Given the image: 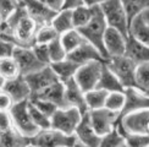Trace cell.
Returning <instances> with one entry per match:
<instances>
[{"label": "cell", "instance_id": "39", "mask_svg": "<svg viewBox=\"0 0 149 147\" xmlns=\"http://www.w3.org/2000/svg\"><path fill=\"white\" fill-rule=\"evenodd\" d=\"M29 101H31V103H33L42 113H44L45 115H48L49 118H52V115L56 112V109H58V107L54 106L53 103L48 102L45 99H42V98L32 97V98H29Z\"/></svg>", "mask_w": 149, "mask_h": 147}, {"label": "cell", "instance_id": "48", "mask_svg": "<svg viewBox=\"0 0 149 147\" xmlns=\"http://www.w3.org/2000/svg\"><path fill=\"white\" fill-rule=\"evenodd\" d=\"M72 147H87V146H84V145H82V144H79V142H76Z\"/></svg>", "mask_w": 149, "mask_h": 147}, {"label": "cell", "instance_id": "31", "mask_svg": "<svg viewBox=\"0 0 149 147\" xmlns=\"http://www.w3.org/2000/svg\"><path fill=\"white\" fill-rule=\"evenodd\" d=\"M18 75H21V74H20V70H18V65L14 58L10 57V58L0 59V76L5 81L6 80L15 78Z\"/></svg>", "mask_w": 149, "mask_h": 147}, {"label": "cell", "instance_id": "29", "mask_svg": "<svg viewBox=\"0 0 149 147\" xmlns=\"http://www.w3.org/2000/svg\"><path fill=\"white\" fill-rule=\"evenodd\" d=\"M121 3L127 12L130 23L136 16L149 9V0H121Z\"/></svg>", "mask_w": 149, "mask_h": 147}, {"label": "cell", "instance_id": "7", "mask_svg": "<svg viewBox=\"0 0 149 147\" xmlns=\"http://www.w3.org/2000/svg\"><path fill=\"white\" fill-rule=\"evenodd\" d=\"M9 113L12 120V125L22 135L31 139L33 135L38 132L39 129L33 124L32 119H31L29 110H28V101L14 103L11 106Z\"/></svg>", "mask_w": 149, "mask_h": 147}, {"label": "cell", "instance_id": "18", "mask_svg": "<svg viewBox=\"0 0 149 147\" xmlns=\"http://www.w3.org/2000/svg\"><path fill=\"white\" fill-rule=\"evenodd\" d=\"M126 103L120 115L136 112V110L149 109V96L144 91H141L136 87H130L125 90Z\"/></svg>", "mask_w": 149, "mask_h": 147}, {"label": "cell", "instance_id": "35", "mask_svg": "<svg viewBox=\"0 0 149 147\" xmlns=\"http://www.w3.org/2000/svg\"><path fill=\"white\" fill-rule=\"evenodd\" d=\"M123 142H125L123 135L115 127L113 131L100 137L98 147H120Z\"/></svg>", "mask_w": 149, "mask_h": 147}, {"label": "cell", "instance_id": "37", "mask_svg": "<svg viewBox=\"0 0 149 147\" xmlns=\"http://www.w3.org/2000/svg\"><path fill=\"white\" fill-rule=\"evenodd\" d=\"M22 5L21 0H0V16L5 21Z\"/></svg>", "mask_w": 149, "mask_h": 147}, {"label": "cell", "instance_id": "20", "mask_svg": "<svg viewBox=\"0 0 149 147\" xmlns=\"http://www.w3.org/2000/svg\"><path fill=\"white\" fill-rule=\"evenodd\" d=\"M125 55H127L130 59H132L137 65L149 63V47L142 44V43L137 42L132 37L128 36Z\"/></svg>", "mask_w": 149, "mask_h": 147}, {"label": "cell", "instance_id": "3", "mask_svg": "<svg viewBox=\"0 0 149 147\" xmlns=\"http://www.w3.org/2000/svg\"><path fill=\"white\" fill-rule=\"evenodd\" d=\"M100 10L108 27L117 29L125 36H128L130 21L121 0H108L100 5Z\"/></svg>", "mask_w": 149, "mask_h": 147}, {"label": "cell", "instance_id": "43", "mask_svg": "<svg viewBox=\"0 0 149 147\" xmlns=\"http://www.w3.org/2000/svg\"><path fill=\"white\" fill-rule=\"evenodd\" d=\"M12 120L9 112H0V132L9 130L12 127Z\"/></svg>", "mask_w": 149, "mask_h": 147}, {"label": "cell", "instance_id": "15", "mask_svg": "<svg viewBox=\"0 0 149 147\" xmlns=\"http://www.w3.org/2000/svg\"><path fill=\"white\" fill-rule=\"evenodd\" d=\"M74 137H76L77 142L87 147H98L102 136H99V134L93 127L88 112L82 115V119L74 130Z\"/></svg>", "mask_w": 149, "mask_h": 147}, {"label": "cell", "instance_id": "40", "mask_svg": "<svg viewBox=\"0 0 149 147\" xmlns=\"http://www.w3.org/2000/svg\"><path fill=\"white\" fill-rule=\"evenodd\" d=\"M32 49H33L37 59H38L43 65H50L48 44H39V43H36V44L32 47Z\"/></svg>", "mask_w": 149, "mask_h": 147}, {"label": "cell", "instance_id": "24", "mask_svg": "<svg viewBox=\"0 0 149 147\" xmlns=\"http://www.w3.org/2000/svg\"><path fill=\"white\" fill-rule=\"evenodd\" d=\"M50 66L60 81H66V80L74 77L76 71L79 67V65H77L74 61H72L69 58H65L60 61H56V63H53L50 64Z\"/></svg>", "mask_w": 149, "mask_h": 147}, {"label": "cell", "instance_id": "12", "mask_svg": "<svg viewBox=\"0 0 149 147\" xmlns=\"http://www.w3.org/2000/svg\"><path fill=\"white\" fill-rule=\"evenodd\" d=\"M128 36L119 32L117 29L108 27L104 34V49L107 54V59L111 57H120L125 55Z\"/></svg>", "mask_w": 149, "mask_h": 147}, {"label": "cell", "instance_id": "5", "mask_svg": "<svg viewBox=\"0 0 149 147\" xmlns=\"http://www.w3.org/2000/svg\"><path fill=\"white\" fill-rule=\"evenodd\" d=\"M82 115L77 108L73 107L58 108L50 118V127L67 135H74V130L82 119Z\"/></svg>", "mask_w": 149, "mask_h": 147}, {"label": "cell", "instance_id": "6", "mask_svg": "<svg viewBox=\"0 0 149 147\" xmlns=\"http://www.w3.org/2000/svg\"><path fill=\"white\" fill-rule=\"evenodd\" d=\"M148 123H149V109L136 110V112L120 115L116 129L123 136L126 134H148L147 131Z\"/></svg>", "mask_w": 149, "mask_h": 147}, {"label": "cell", "instance_id": "41", "mask_svg": "<svg viewBox=\"0 0 149 147\" xmlns=\"http://www.w3.org/2000/svg\"><path fill=\"white\" fill-rule=\"evenodd\" d=\"M15 48H16V46L11 41L0 36V59L12 57Z\"/></svg>", "mask_w": 149, "mask_h": 147}, {"label": "cell", "instance_id": "4", "mask_svg": "<svg viewBox=\"0 0 149 147\" xmlns=\"http://www.w3.org/2000/svg\"><path fill=\"white\" fill-rule=\"evenodd\" d=\"M29 142L37 147H72L77 142L74 135L64 134L56 129H40L29 139Z\"/></svg>", "mask_w": 149, "mask_h": 147}, {"label": "cell", "instance_id": "33", "mask_svg": "<svg viewBox=\"0 0 149 147\" xmlns=\"http://www.w3.org/2000/svg\"><path fill=\"white\" fill-rule=\"evenodd\" d=\"M28 110H29V115L32 119L33 124L40 130V129H48L50 127V118L44 113H42L40 110L37 108L33 103H31L28 99Z\"/></svg>", "mask_w": 149, "mask_h": 147}, {"label": "cell", "instance_id": "53", "mask_svg": "<svg viewBox=\"0 0 149 147\" xmlns=\"http://www.w3.org/2000/svg\"><path fill=\"white\" fill-rule=\"evenodd\" d=\"M146 93H147V94L149 96V90H148V91H146Z\"/></svg>", "mask_w": 149, "mask_h": 147}, {"label": "cell", "instance_id": "50", "mask_svg": "<svg viewBox=\"0 0 149 147\" xmlns=\"http://www.w3.org/2000/svg\"><path fill=\"white\" fill-rule=\"evenodd\" d=\"M3 18H1V16H0V31H1V27H3Z\"/></svg>", "mask_w": 149, "mask_h": 147}, {"label": "cell", "instance_id": "38", "mask_svg": "<svg viewBox=\"0 0 149 147\" xmlns=\"http://www.w3.org/2000/svg\"><path fill=\"white\" fill-rule=\"evenodd\" d=\"M125 142L130 147H147L149 146V135L148 134H126Z\"/></svg>", "mask_w": 149, "mask_h": 147}, {"label": "cell", "instance_id": "49", "mask_svg": "<svg viewBox=\"0 0 149 147\" xmlns=\"http://www.w3.org/2000/svg\"><path fill=\"white\" fill-rule=\"evenodd\" d=\"M4 82H5V80L1 77V76H0V88H1L3 87V85H4Z\"/></svg>", "mask_w": 149, "mask_h": 147}, {"label": "cell", "instance_id": "51", "mask_svg": "<svg viewBox=\"0 0 149 147\" xmlns=\"http://www.w3.org/2000/svg\"><path fill=\"white\" fill-rule=\"evenodd\" d=\"M120 147H130V146H128V145H127L126 142H123V144H122V145H121Z\"/></svg>", "mask_w": 149, "mask_h": 147}, {"label": "cell", "instance_id": "34", "mask_svg": "<svg viewBox=\"0 0 149 147\" xmlns=\"http://www.w3.org/2000/svg\"><path fill=\"white\" fill-rule=\"evenodd\" d=\"M134 87L144 92L149 90V63H143L137 65Z\"/></svg>", "mask_w": 149, "mask_h": 147}, {"label": "cell", "instance_id": "54", "mask_svg": "<svg viewBox=\"0 0 149 147\" xmlns=\"http://www.w3.org/2000/svg\"><path fill=\"white\" fill-rule=\"evenodd\" d=\"M147 147H149V146H147Z\"/></svg>", "mask_w": 149, "mask_h": 147}, {"label": "cell", "instance_id": "27", "mask_svg": "<svg viewBox=\"0 0 149 147\" xmlns=\"http://www.w3.org/2000/svg\"><path fill=\"white\" fill-rule=\"evenodd\" d=\"M72 11V21H73V27L74 28H82L84 27L87 23L89 22V20L93 16V11H94V8H89L84 4L76 6V8L71 9Z\"/></svg>", "mask_w": 149, "mask_h": 147}, {"label": "cell", "instance_id": "26", "mask_svg": "<svg viewBox=\"0 0 149 147\" xmlns=\"http://www.w3.org/2000/svg\"><path fill=\"white\" fill-rule=\"evenodd\" d=\"M109 92L100 90V88H93L91 91L84 92V99H86V106L88 110L93 109H99L105 107V99H107Z\"/></svg>", "mask_w": 149, "mask_h": 147}, {"label": "cell", "instance_id": "44", "mask_svg": "<svg viewBox=\"0 0 149 147\" xmlns=\"http://www.w3.org/2000/svg\"><path fill=\"white\" fill-rule=\"evenodd\" d=\"M40 1L45 6H48L50 10L55 11V12L63 10L64 9V4H65V0H40Z\"/></svg>", "mask_w": 149, "mask_h": 147}, {"label": "cell", "instance_id": "9", "mask_svg": "<svg viewBox=\"0 0 149 147\" xmlns=\"http://www.w3.org/2000/svg\"><path fill=\"white\" fill-rule=\"evenodd\" d=\"M104 61H91L81 65L74 75V81L83 90V92L91 91L97 87L99 77L103 70Z\"/></svg>", "mask_w": 149, "mask_h": 147}, {"label": "cell", "instance_id": "11", "mask_svg": "<svg viewBox=\"0 0 149 147\" xmlns=\"http://www.w3.org/2000/svg\"><path fill=\"white\" fill-rule=\"evenodd\" d=\"M24 77H26L27 82L29 85V88L32 91V96L49 87V86H52L53 83L60 81L58 76L55 75V72L53 71L50 65L43 66L42 69L29 74V75Z\"/></svg>", "mask_w": 149, "mask_h": 147}, {"label": "cell", "instance_id": "17", "mask_svg": "<svg viewBox=\"0 0 149 147\" xmlns=\"http://www.w3.org/2000/svg\"><path fill=\"white\" fill-rule=\"evenodd\" d=\"M67 58L74 61L79 66L87 63H91V61H105V58L102 55V53L87 41L82 43L78 48L74 49V50L67 54Z\"/></svg>", "mask_w": 149, "mask_h": 147}, {"label": "cell", "instance_id": "16", "mask_svg": "<svg viewBox=\"0 0 149 147\" xmlns=\"http://www.w3.org/2000/svg\"><path fill=\"white\" fill-rule=\"evenodd\" d=\"M64 83L65 88V98L66 103L69 107L77 108L82 114L88 112L86 106V99H84V92L79 87L78 83L74 81V78H69L66 81H61Z\"/></svg>", "mask_w": 149, "mask_h": 147}, {"label": "cell", "instance_id": "2", "mask_svg": "<svg viewBox=\"0 0 149 147\" xmlns=\"http://www.w3.org/2000/svg\"><path fill=\"white\" fill-rule=\"evenodd\" d=\"M105 65L114 72V75L119 78L123 88H130L136 86V69L137 64L127 55L111 57L105 60Z\"/></svg>", "mask_w": 149, "mask_h": 147}, {"label": "cell", "instance_id": "32", "mask_svg": "<svg viewBox=\"0 0 149 147\" xmlns=\"http://www.w3.org/2000/svg\"><path fill=\"white\" fill-rule=\"evenodd\" d=\"M60 34L55 31V28L49 24H44V26H39L37 29V34H36V43L39 44H49L50 42L55 41L59 38Z\"/></svg>", "mask_w": 149, "mask_h": 147}, {"label": "cell", "instance_id": "42", "mask_svg": "<svg viewBox=\"0 0 149 147\" xmlns=\"http://www.w3.org/2000/svg\"><path fill=\"white\" fill-rule=\"evenodd\" d=\"M14 104L11 97L4 90L0 88V112H9L11 106Z\"/></svg>", "mask_w": 149, "mask_h": 147}, {"label": "cell", "instance_id": "47", "mask_svg": "<svg viewBox=\"0 0 149 147\" xmlns=\"http://www.w3.org/2000/svg\"><path fill=\"white\" fill-rule=\"evenodd\" d=\"M141 16L143 17V20H144L146 22H148V23H149V9H148V10H146L144 12H142Z\"/></svg>", "mask_w": 149, "mask_h": 147}, {"label": "cell", "instance_id": "21", "mask_svg": "<svg viewBox=\"0 0 149 147\" xmlns=\"http://www.w3.org/2000/svg\"><path fill=\"white\" fill-rule=\"evenodd\" d=\"M128 36L142 44L149 47V23L146 22L141 15L136 16L130 23Z\"/></svg>", "mask_w": 149, "mask_h": 147}, {"label": "cell", "instance_id": "25", "mask_svg": "<svg viewBox=\"0 0 149 147\" xmlns=\"http://www.w3.org/2000/svg\"><path fill=\"white\" fill-rule=\"evenodd\" d=\"M50 24L55 28V31H56L60 36L67 32V31L74 28L71 9H63V10L58 11L56 14H55V16L53 17Z\"/></svg>", "mask_w": 149, "mask_h": 147}, {"label": "cell", "instance_id": "28", "mask_svg": "<svg viewBox=\"0 0 149 147\" xmlns=\"http://www.w3.org/2000/svg\"><path fill=\"white\" fill-rule=\"evenodd\" d=\"M60 41H61V43H63L64 48L66 49L67 54L71 53L76 48H78L82 43L86 42L83 36L81 34V32L77 28H72L70 31H67V32L63 33L60 36Z\"/></svg>", "mask_w": 149, "mask_h": 147}, {"label": "cell", "instance_id": "14", "mask_svg": "<svg viewBox=\"0 0 149 147\" xmlns=\"http://www.w3.org/2000/svg\"><path fill=\"white\" fill-rule=\"evenodd\" d=\"M1 90H4L11 97L14 103L28 101L31 96H32V91L29 88L27 80L22 75H18L17 77L11 80H6Z\"/></svg>", "mask_w": 149, "mask_h": 147}, {"label": "cell", "instance_id": "22", "mask_svg": "<svg viewBox=\"0 0 149 147\" xmlns=\"http://www.w3.org/2000/svg\"><path fill=\"white\" fill-rule=\"evenodd\" d=\"M29 139L22 135L15 126L0 132V147H26Z\"/></svg>", "mask_w": 149, "mask_h": 147}, {"label": "cell", "instance_id": "30", "mask_svg": "<svg viewBox=\"0 0 149 147\" xmlns=\"http://www.w3.org/2000/svg\"><path fill=\"white\" fill-rule=\"evenodd\" d=\"M125 103H126L125 91L109 92L107 96V99H105V108L121 114L123 107H125Z\"/></svg>", "mask_w": 149, "mask_h": 147}, {"label": "cell", "instance_id": "45", "mask_svg": "<svg viewBox=\"0 0 149 147\" xmlns=\"http://www.w3.org/2000/svg\"><path fill=\"white\" fill-rule=\"evenodd\" d=\"M83 1L82 0H65V4H64V9H73L76 6L82 5Z\"/></svg>", "mask_w": 149, "mask_h": 147}, {"label": "cell", "instance_id": "52", "mask_svg": "<svg viewBox=\"0 0 149 147\" xmlns=\"http://www.w3.org/2000/svg\"><path fill=\"white\" fill-rule=\"evenodd\" d=\"M147 131H148V134H149V123H148V127H147Z\"/></svg>", "mask_w": 149, "mask_h": 147}, {"label": "cell", "instance_id": "36", "mask_svg": "<svg viewBox=\"0 0 149 147\" xmlns=\"http://www.w3.org/2000/svg\"><path fill=\"white\" fill-rule=\"evenodd\" d=\"M48 50H49V58H50V64L56 63V61H60V60L67 58V52L60 41V37L49 43Z\"/></svg>", "mask_w": 149, "mask_h": 147}, {"label": "cell", "instance_id": "8", "mask_svg": "<svg viewBox=\"0 0 149 147\" xmlns=\"http://www.w3.org/2000/svg\"><path fill=\"white\" fill-rule=\"evenodd\" d=\"M88 115L93 127L99 134V136H104L110 131H113L120 119V113L113 112L105 107L88 110Z\"/></svg>", "mask_w": 149, "mask_h": 147}, {"label": "cell", "instance_id": "10", "mask_svg": "<svg viewBox=\"0 0 149 147\" xmlns=\"http://www.w3.org/2000/svg\"><path fill=\"white\" fill-rule=\"evenodd\" d=\"M12 58L16 60L18 65V70H20V74L22 76H27L29 74L42 69L43 66H45L37 59L32 48L16 47Z\"/></svg>", "mask_w": 149, "mask_h": 147}, {"label": "cell", "instance_id": "19", "mask_svg": "<svg viewBox=\"0 0 149 147\" xmlns=\"http://www.w3.org/2000/svg\"><path fill=\"white\" fill-rule=\"evenodd\" d=\"M32 97L36 98H42V99H45L48 102L53 103L54 106H56L58 108H65V107H69L66 103V98H65V88H64V83L61 81H58L53 83L52 86L44 88L43 91L36 93Z\"/></svg>", "mask_w": 149, "mask_h": 147}, {"label": "cell", "instance_id": "23", "mask_svg": "<svg viewBox=\"0 0 149 147\" xmlns=\"http://www.w3.org/2000/svg\"><path fill=\"white\" fill-rule=\"evenodd\" d=\"M97 88L104 90V91H107V92L125 91L123 86L119 81V78H117L114 75V72L111 71L107 65H105V61H104L103 70H102V74H100V77H99L98 85H97Z\"/></svg>", "mask_w": 149, "mask_h": 147}, {"label": "cell", "instance_id": "46", "mask_svg": "<svg viewBox=\"0 0 149 147\" xmlns=\"http://www.w3.org/2000/svg\"><path fill=\"white\" fill-rule=\"evenodd\" d=\"M83 4L89 6V8H95V6H100L102 4H104L108 0H82Z\"/></svg>", "mask_w": 149, "mask_h": 147}, {"label": "cell", "instance_id": "1", "mask_svg": "<svg viewBox=\"0 0 149 147\" xmlns=\"http://www.w3.org/2000/svg\"><path fill=\"white\" fill-rule=\"evenodd\" d=\"M107 29H108V24L103 16L100 6H95L89 22L84 27L78 29L81 34L83 36V38L88 43H91L92 46H94L102 53L105 60H107V54H105V49H104V34L107 32Z\"/></svg>", "mask_w": 149, "mask_h": 147}, {"label": "cell", "instance_id": "13", "mask_svg": "<svg viewBox=\"0 0 149 147\" xmlns=\"http://www.w3.org/2000/svg\"><path fill=\"white\" fill-rule=\"evenodd\" d=\"M21 3L27 15L38 24V27L49 24L56 14L55 11L45 6L40 0H21Z\"/></svg>", "mask_w": 149, "mask_h": 147}]
</instances>
